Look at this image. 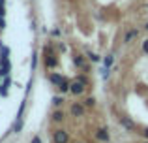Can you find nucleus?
I'll return each mask as SVG.
<instances>
[{
  "instance_id": "nucleus-1",
  "label": "nucleus",
  "mask_w": 148,
  "mask_h": 143,
  "mask_svg": "<svg viewBox=\"0 0 148 143\" xmlns=\"http://www.w3.org/2000/svg\"><path fill=\"white\" fill-rule=\"evenodd\" d=\"M68 140H69L68 132H64V130H56L54 132V143H68Z\"/></svg>"
},
{
  "instance_id": "nucleus-2",
  "label": "nucleus",
  "mask_w": 148,
  "mask_h": 143,
  "mask_svg": "<svg viewBox=\"0 0 148 143\" xmlns=\"http://www.w3.org/2000/svg\"><path fill=\"white\" fill-rule=\"evenodd\" d=\"M69 92H73V94H83V92H84V83H81V81H73Z\"/></svg>"
},
{
  "instance_id": "nucleus-3",
  "label": "nucleus",
  "mask_w": 148,
  "mask_h": 143,
  "mask_svg": "<svg viewBox=\"0 0 148 143\" xmlns=\"http://www.w3.org/2000/svg\"><path fill=\"white\" fill-rule=\"evenodd\" d=\"M96 137H98L99 141H103V143H109V140H111V136H109V132L105 128H99L98 132H96Z\"/></svg>"
},
{
  "instance_id": "nucleus-4",
  "label": "nucleus",
  "mask_w": 148,
  "mask_h": 143,
  "mask_svg": "<svg viewBox=\"0 0 148 143\" xmlns=\"http://www.w3.org/2000/svg\"><path fill=\"white\" fill-rule=\"evenodd\" d=\"M73 62H75V66H77V68H81V70H84V72L88 70L86 62H84V59H83L81 55H75V57H73Z\"/></svg>"
},
{
  "instance_id": "nucleus-5",
  "label": "nucleus",
  "mask_w": 148,
  "mask_h": 143,
  "mask_svg": "<svg viewBox=\"0 0 148 143\" xmlns=\"http://www.w3.org/2000/svg\"><path fill=\"white\" fill-rule=\"evenodd\" d=\"M83 113H84V107L81 106V104H73L71 106V115L73 117H83Z\"/></svg>"
},
{
  "instance_id": "nucleus-6",
  "label": "nucleus",
  "mask_w": 148,
  "mask_h": 143,
  "mask_svg": "<svg viewBox=\"0 0 148 143\" xmlns=\"http://www.w3.org/2000/svg\"><path fill=\"white\" fill-rule=\"evenodd\" d=\"M137 36H139V30L137 28H131V30H127V34L124 36V41H126V44H130V41L133 40V38H137Z\"/></svg>"
},
{
  "instance_id": "nucleus-7",
  "label": "nucleus",
  "mask_w": 148,
  "mask_h": 143,
  "mask_svg": "<svg viewBox=\"0 0 148 143\" xmlns=\"http://www.w3.org/2000/svg\"><path fill=\"white\" fill-rule=\"evenodd\" d=\"M49 81H51V83H54V85L58 87V85L64 81V77H62L60 73H51V75H49Z\"/></svg>"
},
{
  "instance_id": "nucleus-8",
  "label": "nucleus",
  "mask_w": 148,
  "mask_h": 143,
  "mask_svg": "<svg viewBox=\"0 0 148 143\" xmlns=\"http://www.w3.org/2000/svg\"><path fill=\"white\" fill-rule=\"evenodd\" d=\"M10 83H11L10 77H6V79H4V83L0 85V94H2V96H8V87H10Z\"/></svg>"
},
{
  "instance_id": "nucleus-9",
  "label": "nucleus",
  "mask_w": 148,
  "mask_h": 143,
  "mask_svg": "<svg viewBox=\"0 0 148 143\" xmlns=\"http://www.w3.org/2000/svg\"><path fill=\"white\" fill-rule=\"evenodd\" d=\"M56 62H58V60H56V59H54V57H53V55H49V57H45V66H47V68H54V66H56Z\"/></svg>"
},
{
  "instance_id": "nucleus-10",
  "label": "nucleus",
  "mask_w": 148,
  "mask_h": 143,
  "mask_svg": "<svg viewBox=\"0 0 148 143\" xmlns=\"http://www.w3.org/2000/svg\"><path fill=\"white\" fill-rule=\"evenodd\" d=\"M58 88H60V92H68L69 88H71V83H69L68 79H64L60 85H58Z\"/></svg>"
},
{
  "instance_id": "nucleus-11",
  "label": "nucleus",
  "mask_w": 148,
  "mask_h": 143,
  "mask_svg": "<svg viewBox=\"0 0 148 143\" xmlns=\"http://www.w3.org/2000/svg\"><path fill=\"white\" fill-rule=\"evenodd\" d=\"M120 124H124L127 130H133V122H131L130 119H126V117H120Z\"/></svg>"
},
{
  "instance_id": "nucleus-12",
  "label": "nucleus",
  "mask_w": 148,
  "mask_h": 143,
  "mask_svg": "<svg viewBox=\"0 0 148 143\" xmlns=\"http://www.w3.org/2000/svg\"><path fill=\"white\" fill-rule=\"evenodd\" d=\"M112 60H114V57H112V55H107V57H105V59H103L105 68H111L112 66Z\"/></svg>"
},
{
  "instance_id": "nucleus-13",
  "label": "nucleus",
  "mask_w": 148,
  "mask_h": 143,
  "mask_svg": "<svg viewBox=\"0 0 148 143\" xmlns=\"http://www.w3.org/2000/svg\"><path fill=\"white\" fill-rule=\"evenodd\" d=\"M62 119H64V113H62V111H54L53 113V121L54 122H60Z\"/></svg>"
},
{
  "instance_id": "nucleus-14",
  "label": "nucleus",
  "mask_w": 148,
  "mask_h": 143,
  "mask_svg": "<svg viewBox=\"0 0 148 143\" xmlns=\"http://www.w3.org/2000/svg\"><path fill=\"white\" fill-rule=\"evenodd\" d=\"M86 57L92 60V62H99V60H101V59H99V55H96V53H92V51H88V53H86Z\"/></svg>"
},
{
  "instance_id": "nucleus-15",
  "label": "nucleus",
  "mask_w": 148,
  "mask_h": 143,
  "mask_svg": "<svg viewBox=\"0 0 148 143\" xmlns=\"http://www.w3.org/2000/svg\"><path fill=\"white\" fill-rule=\"evenodd\" d=\"M62 102H64V98H62V96H54V98H53V104H54V106H62Z\"/></svg>"
},
{
  "instance_id": "nucleus-16",
  "label": "nucleus",
  "mask_w": 148,
  "mask_h": 143,
  "mask_svg": "<svg viewBox=\"0 0 148 143\" xmlns=\"http://www.w3.org/2000/svg\"><path fill=\"white\" fill-rule=\"evenodd\" d=\"M84 106H86V107H94L96 106V100L94 98H86V100H84Z\"/></svg>"
},
{
  "instance_id": "nucleus-17",
  "label": "nucleus",
  "mask_w": 148,
  "mask_h": 143,
  "mask_svg": "<svg viewBox=\"0 0 148 143\" xmlns=\"http://www.w3.org/2000/svg\"><path fill=\"white\" fill-rule=\"evenodd\" d=\"M6 13V6H4V0H0V17H4Z\"/></svg>"
},
{
  "instance_id": "nucleus-18",
  "label": "nucleus",
  "mask_w": 148,
  "mask_h": 143,
  "mask_svg": "<svg viewBox=\"0 0 148 143\" xmlns=\"http://www.w3.org/2000/svg\"><path fill=\"white\" fill-rule=\"evenodd\" d=\"M77 81H81V83H84V85H88V79L84 75H77Z\"/></svg>"
},
{
  "instance_id": "nucleus-19",
  "label": "nucleus",
  "mask_w": 148,
  "mask_h": 143,
  "mask_svg": "<svg viewBox=\"0 0 148 143\" xmlns=\"http://www.w3.org/2000/svg\"><path fill=\"white\" fill-rule=\"evenodd\" d=\"M143 51H145L146 55H148V40H145V41H143Z\"/></svg>"
},
{
  "instance_id": "nucleus-20",
  "label": "nucleus",
  "mask_w": 148,
  "mask_h": 143,
  "mask_svg": "<svg viewBox=\"0 0 148 143\" xmlns=\"http://www.w3.org/2000/svg\"><path fill=\"white\" fill-rule=\"evenodd\" d=\"M30 143H41V137H40V136H34V137H32V141H30Z\"/></svg>"
},
{
  "instance_id": "nucleus-21",
  "label": "nucleus",
  "mask_w": 148,
  "mask_h": 143,
  "mask_svg": "<svg viewBox=\"0 0 148 143\" xmlns=\"http://www.w3.org/2000/svg\"><path fill=\"white\" fill-rule=\"evenodd\" d=\"M4 26H6V19L0 17V28H4Z\"/></svg>"
},
{
  "instance_id": "nucleus-22",
  "label": "nucleus",
  "mask_w": 148,
  "mask_h": 143,
  "mask_svg": "<svg viewBox=\"0 0 148 143\" xmlns=\"http://www.w3.org/2000/svg\"><path fill=\"white\" fill-rule=\"evenodd\" d=\"M145 136H146V137H148V130H145Z\"/></svg>"
},
{
  "instance_id": "nucleus-23",
  "label": "nucleus",
  "mask_w": 148,
  "mask_h": 143,
  "mask_svg": "<svg viewBox=\"0 0 148 143\" xmlns=\"http://www.w3.org/2000/svg\"><path fill=\"white\" fill-rule=\"evenodd\" d=\"M0 30H2V28H0Z\"/></svg>"
}]
</instances>
